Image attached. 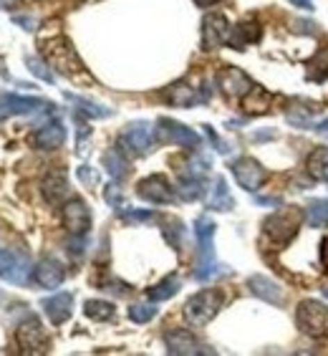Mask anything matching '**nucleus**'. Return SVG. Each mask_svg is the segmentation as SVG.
<instances>
[{
    "label": "nucleus",
    "mask_w": 328,
    "mask_h": 356,
    "mask_svg": "<svg viewBox=\"0 0 328 356\" xmlns=\"http://www.w3.org/2000/svg\"><path fill=\"white\" fill-rule=\"evenodd\" d=\"M195 238H197V270H195V278L199 283H207L218 275L227 273V270H220V263L215 258V222H212L207 215L195 220Z\"/></svg>",
    "instance_id": "nucleus-1"
},
{
    "label": "nucleus",
    "mask_w": 328,
    "mask_h": 356,
    "mask_svg": "<svg viewBox=\"0 0 328 356\" xmlns=\"http://www.w3.org/2000/svg\"><path fill=\"white\" fill-rule=\"evenodd\" d=\"M43 54H46V61L51 63V69H56L58 74L69 76V79L86 76L81 58H79V54L66 38H54V41L43 43Z\"/></svg>",
    "instance_id": "nucleus-2"
},
{
    "label": "nucleus",
    "mask_w": 328,
    "mask_h": 356,
    "mask_svg": "<svg viewBox=\"0 0 328 356\" xmlns=\"http://www.w3.org/2000/svg\"><path fill=\"white\" fill-rule=\"evenodd\" d=\"M295 323L311 339H326L328 336V306L315 298H306L295 309Z\"/></svg>",
    "instance_id": "nucleus-3"
},
{
    "label": "nucleus",
    "mask_w": 328,
    "mask_h": 356,
    "mask_svg": "<svg viewBox=\"0 0 328 356\" xmlns=\"http://www.w3.org/2000/svg\"><path fill=\"white\" fill-rule=\"evenodd\" d=\"M222 301H225L222 293L215 291V288L199 291V293H195L190 301L185 303L187 321H190L192 326H205V323H210L212 318L218 316V311L222 309Z\"/></svg>",
    "instance_id": "nucleus-4"
},
{
    "label": "nucleus",
    "mask_w": 328,
    "mask_h": 356,
    "mask_svg": "<svg viewBox=\"0 0 328 356\" xmlns=\"http://www.w3.org/2000/svg\"><path fill=\"white\" fill-rule=\"evenodd\" d=\"M301 220H303V213L295 210V207H290V210H278V213L270 215V218L263 222V230H265V235L273 240L275 245H286V243H290V240L295 238Z\"/></svg>",
    "instance_id": "nucleus-5"
},
{
    "label": "nucleus",
    "mask_w": 328,
    "mask_h": 356,
    "mask_svg": "<svg viewBox=\"0 0 328 356\" xmlns=\"http://www.w3.org/2000/svg\"><path fill=\"white\" fill-rule=\"evenodd\" d=\"M15 341L21 346L23 354H46L48 351V336L46 329L35 316H28L26 321L18 323L15 329Z\"/></svg>",
    "instance_id": "nucleus-6"
},
{
    "label": "nucleus",
    "mask_w": 328,
    "mask_h": 356,
    "mask_svg": "<svg viewBox=\"0 0 328 356\" xmlns=\"http://www.w3.org/2000/svg\"><path fill=\"white\" fill-rule=\"evenodd\" d=\"M154 137H157V127H151L147 122H134L122 131L119 147L131 152V154H147L154 147Z\"/></svg>",
    "instance_id": "nucleus-7"
},
{
    "label": "nucleus",
    "mask_w": 328,
    "mask_h": 356,
    "mask_svg": "<svg viewBox=\"0 0 328 356\" xmlns=\"http://www.w3.org/2000/svg\"><path fill=\"white\" fill-rule=\"evenodd\" d=\"M54 104L35 96H18V94H0V122L18 114H38V111L51 109Z\"/></svg>",
    "instance_id": "nucleus-8"
},
{
    "label": "nucleus",
    "mask_w": 328,
    "mask_h": 356,
    "mask_svg": "<svg viewBox=\"0 0 328 356\" xmlns=\"http://www.w3.org/2000/svg\"><path fill=\"white\" fill-rule=\"evenodd\" d=\"M230 170H233V175H235V182L247 192H258L268 179V172L263 170L260 162H255L253 157L235 159L233 165H230Z\"/></svg>",
    "instance_id": "nucleus-9"
},
{
    "label": "nucleus",
    "mask_w": 328,
    "mask_h": 356,
    "mask_svg": "<svg viewBox=\"0 0 328 356\" xmlns=\"http://www.w3.org/2000/svg\"><path fill=\"white\" fill-rule=\"evenodd\" d=\"M157 127V137L164 139L170 144H177V147H185V149H197L202 139L195 129L185 127V124L174 122V119H159Z\"/></svg>",
    "instance_id": "nucleus-10"
},
{
    "label": "nucleus",
    "mask_w": 328,
    "mask_h": 356,
    "mask_svg": "<svg viewBox=\"0 0 328 356\" xmlns=\"http://www.w3.org/2000/svg\"><path fill=\"white\" fill-rule=\"evenodd\" d=\"M137 195L144 202H151V205H172L174 197H177L170 179L162 177V175H151V177L142 179L137 187Z\"/></svg>",
    "instance_id": "nucleus-11"
},
{
    "label": "nucleus",
    "mask_w": 328,
    "mask_h": 356,
    "mask_svg": "<svg viewBox=\"0 0 328 356\" xmlns=\"http://www.w3.org/2000/svg\"><path fill=\"white\" fill-rule=\"evenodd\" d=\"M0 278L8 283H15V286H23L31 278V261L13 253V250L0 248Z\"/></svg>",
    "instance_id": "nucleus-12"
},
{
    "label": "nucleus",
    "mask_w": 328,
    "mask_h": 356,
    "mask_svg": "<svg viewBox=\"0 0 328 356\" xmlns=\"http://www.w3.org/2000/svg\"><path fill=\"white\" fill-rule=\"evenodd\" d=\"M230 33H233V28H230L225 15L210 13L202 21V48L205 51H215V48L225 46L230 41Z\"/></svg>",
    "instance_id": "nucleus-13"
},
{
    "label": "nucleus",
    "mask_w": 328,
    "mask_h": 356,
    "mask_svg": "<svg viewBox=\"0 0 328 356\" xmlns=\"http://www.w3.org/2000/svg\"><path fill=\"white\" fill-rule=\"evenodd\" d=\"M63 225L74 238H86L91 227V213L83 200H69L63 205Z\"/></svg>",
    "instance_id": "nucleus-14"
},
{
    "label": "nucleus",
    "mask_w": 328,
    "mask_h": 356,
    "mask_svg": "<svg viewBox=\"0 0 328 356\" xmlns=\"http://www.w3.org/2000/svg\"><path fill=\"white\" fill-rule=\"evenodd\" d=\"M218 86L220 91L230 99H245L247 94H253L255 83L250 81V76L240 69H225L218 76Z\"/></svg>",
    "instance_id": "nucleus-15"
},
{
    "label": "nucleus",
    "mask_w": 328,
    "mask_h": 356,
    "mask_svg": "<svg viewBox=\"0 0 328 356\" xmlns=\"http://www.w3.org/2000/svg\"><path fill=\"white\" fill-rule=\"evenodd\" d=\"M247 288H250V293L255 298L270 303V306H283L286 303V291L273 278H268V275H250L247 278Z\"/></svg>",
    "instance_id": "nucleus-16"
},
{
    "label": "nucleus",
    "mask_w": 328,
    "mask_h": 356,
    "mask_svg": "<svg viewBox=\"0 0 328 356\" xmlns=\"http://www.w3.org/2000/svg\"><path fill=\"white\" fill-rule=\"evenodd\" d=\"M164 346H167V351H170V354H174V356L205 354V349L199 346V341L187 329L167 331V334H164Z\"/></svg>",
    "instance_id": "nucleus-17"
},
{
    "label": "nucleus",
    "mask_w": 328,
    "mask_h": 356,
    "mask_svg": "<svg viewBox=\"0 0 328 356\" xmlns=\"http://www.w3.org/2000/svg\"><path fill=\"white\" fill-rule=\"evenodd\" d=\"M43 314L48 316V321L54 326H61L63 321H69L74 314V296L71 293H56L43 301Z\"/></svg>",
    "instance_id": "nucleus-18"
},
{
    "label": "nucleus",
    "mask_w": 328,
    "mask_h": 356,
    "mask_svg": "<svg viewBox=\"0 0 328 356\" xmlns=\"http://www.w3.org/2000/svg\"><path fill=\"white\" fill-rule=\"evenodd\" d=\"M66 278V268L56 258H43L38 266L33 268V281L41 288H58Z\"/></svg>",
    "instance_id": "nucleus-19"
},
{
    "label": "nucleus",
    "mask_w": 328,
    "mask_h": 356,
    "mask_svg": "<svg viewBox=\"0 0 328 356\" xmlns=\"http://www.w3.org/2000/svg\"><path fill=\"white\" fill-rule=\"evenodd\" d=\"M71 195V185L66 172H51L46 179H43V197H46L48 205H63Z\"/></svg>",
    "instance_id": "nucleus-20"
},
{
    "label": "nucleus",
    "mask_w": 328,
    "mask_h": 356,
    "mask_svg": "<svg viewBox=\"0 0 328 356\" xmlns=\"http://www.w3.org/2000/svg\"><path fill=\"white\" fill-rule=\"evenodd\" d=\"M63 142H66V129H63V124L58 122V119L46 122L41 129L33 134V144L38 149H46V152L58 149V147H63Z\"/></svg>",
    "instance_id": "nucleus-21"
},
{
    "label": "nucleus",
    "mask_w": 328,
    "mask_h": 356,
    "mask_svg": "<svg viewBox=\"0 0 328 356\" xmlns=\"http://www.w3.org/2000/svg\"><path fill=\"white\" fill-rule=\"evenodd\" d=\"M207 207H210V210H218V213H227V210L235 207V200L230 197V187H227L225 177H215V187L210 190Z\"/></svg>",
    "instance_id": "nucleus-22"
},
{
    "label": "nucleus",
    "mask_w": 328,
    "mask_h": 356,
    "mask_svg": "<svg viewBox=\"0 0 328 356\" xmlns=\"http://www.w3.org/2000/svg\"><path fill=\"white\" fill-rule=\"evenodd\" d=\"M66 102L74 104V109L79 111V114H83L86 119L111 117V109H106V106H101V104L91 102V99H83V96H79V94H71V91H66Z\"/></svg>",
    "instance_id": "nucleus-23"
},
{
    "label": "nucleus",
    "mask_w": 328,
    "mask_h": 356,
    "mask_svg": "<svg viewBox=\"0 0 328 356\" xmlns=\"http://www.w3.org/2000/svg\"><path fill=\"white\" fill-rule=\"evenodd\" d=\"M177 192L182 200L195 202V200H199L202 195H205V179H202V175H192V172H187V175H182V179H179Z\"/></svg>",
    "instance_id": "nucleus-24"
},
{
    "label": "nucleus",
    "mask_w": 328,
    "mask_h": 356,
    "mask_svg": "<svg viewBox=\"0 0 328 356\" xmlns=\"http://www.w3.org/2000/svg\"><path fill=\"white\" fill-rule=\"evenodd\" d=\"M104 167H106V172H109L117 182L126 177V172H129V162H126V157H124L122 147H117V149H111V152L104 154Z\"/></svg>",
    "instance_id": "nucleus-25"
},
{
    "label": "nucleus",
    "mask_w": 328,
    "mask_h": 356,
    "mask_svg": "<svg viewBox=\"0 0 328 356\" xmlns=\"http://www.w3.org/2000/svg\"><path fill=\"white\" fill-rule=\"evenodd\" d=\"M179 278H174V275H170V278H164V281H159L157 286H151L149 291H147V298H149L151 303H159V301H170L172 296H177L179 291Z\"/></svg>",
    "instance_id": "nucleus-26"
},
{
    "label": "nucleus",
    "mask_w": 328,
    "mask_h": 356,
    "mask_svg": "<svg viewBox=\"0 0 328 356\" xmlns=\"http://www.w3.org/2000/svg\"><path fill=\"white\" fill-rule=\"evenodd\" d=\"M260 35V26L258 23H240V26L233 28V33H230V46L233 48H245L247 43L258 41Z\"/></svg>",
    "instance_id": "nucleus-27"
},
{
    "label": "nucleus",
    "mask_w": 328,
    "mask_h": 356,
    "mask_svg": "<svg viewBox=\"0 0 328 356\" xmlns=\"http://www.w3.org/2000/svg\"><path fill=\"white\" fill-rule=\"evenodd\" d=\"M167 99H170L174 106H192V104L202 102V96H197L195 86H187V83H174L170 89V94H167Z\"/></svg>",
    "instance_id": "nucleus-28"
},
{
    "label": "nucleus",
    "mask_w": 328,
    "mask_h": 356,
    "mask_svg": "<svg viewBox=\"0 0 328 356\" xmlns=\"http://www.w3.org/2000/svg\"><path fill=\"white\" fill-rule=\"evenodd\" d=\"M83 314L89 316L91 321H111L114 318V303L101 301V298H91L83 303Z\"/></svg>",
    "instance_id": "nucleus-29"
},
{
    "label": "nucleus",
    "mask_w": 328,
    "mask_h": 356,
    "mask_svg": "<svg viewBox=\"0 0 328 356\" xmlns=\"http://www.w3.org/2000/svg\"><path fill=\"white\" fill-rule=\"evenodd\" d=\"M308 172H311L315 179H321V182L328 185V147L311 152V157H308Z\"/></svg>",
    "instance_id": "nucleus-30"
},
{
    "label": "nucleus",
    "mask_w": 328,
    "mask_h": 356,
    "mask_svg": "<svg viewBox=\"0 0 328 356\" xmlns=\"http://www.w3.org/2000/svg\"><path fill=\"white\" fill-rule=\"evenodd\" d=\"M306 220L311 227H328V200H313V202H308Z\"/></svg>",
    "instance_id": "nucleus-31"
},
{
    "label": "nucleus",
    "mask_w": 328,
    "mask_h": 356,
    "mask_svg": "<svg viewBox=\"0 0 328 356\" xmlns=\"http://www.w3.org/2000/svg\"><path fill=\"white\" fill-rule=\"evenodd\" d=\"M26 66H28V71H31V74L38 76V79H43V81H48V83L56 81L54 69L48 66V61H43V58H38V56H28Z\"/></svg>",
    "instance_id": "nucleus-32"
},
{
    "label": "nucleus",
    "mask_w": 328,
    "mask_h": 356,
    "mask_svg": "<svg viewBox=\"0 0 328 356\" xmlns=\"http://www.w3.org/2000/svg\"><path fill=\"white\" fill-rule=\"evenodd\" d=\"M154 316H157V306H151V303H134V306H129V318L134 323H147Z\"/></svg>",
    "instance_id": "nucleus-33"
},
{
    "label": "nucleus",
    "mask_w": 328,
    "mask_h": 356,
    "mask_svg": "<svg viewBox=\"0 0 328 356\" xmlns=\"http://www.w3.org/2000/svg\"><path fill=\"white\" fill-rule=\"evenodd\" d=\"M124 220H137V222H142V220H154L157 215L151 213V210H126V213H122Z\"/></svg>",
    "instance_id": "nucleus-34"
},
{
    "label": "nucleus",
    "mask_w": 328,
    "mask_h": 356,
    "mask_svg": "<svg viewBox=\"0 0 328 356\" xmlns=\"http://www.w3.org/2000/svg\"><path fill=\"white\" fill-rule=\"evenodd\" d=\"M79 179H81L83 185H96V182H99V175L86 165V167H79Z\"/></svg>",
    "instance_id": "nucleus-35"
},
{
    "label": "nucleus",
    "mask_w": 328,
    "mask_h": 356,
    "mask_svg": "<svg viewBox=\"0 0 328 356\" xmlns=\"http://www.w3.org/2000/svg\"><path fill=\"white\" fill-rule=\"evenodd\" d=\"M106 202L114 207H122V192H119L117 185H111L109 190H106Z\"/></svg>",
    "instance_id": "nucleus-36"
},
{
    "label": "nucleus",
    "mask_w": 328,
    "mask_h": 356,
    "mask_svg": "<svg viewBox=\"0 0 328 356\" xmlns=\"http://www.w3.org/2000/svg\"><path fill=\"white\" fill-rule=\"evenodd\" d=\"M205 131H207V137H210V142L215 144V149H218L220 154H227V152H230V149L225 147V142H222V139H220L218 134H215V131L210 129V127H205Z\"/></svg>",
    "instance_id": "nucleus-37"
},
{
    "label": "nucleus",
    "mask_w": 328,
    "mask_h": 356,
    "mask_svg": "<svg viewBox=\"0 0 328 356\" xmlns=\"http://www.w3.org/2000/svg\"><path fill=\"white\" fill-rule=\"evenodd\" d=\"M13 23H18L26 31H35V18H31V15H15Z\"/></svg>",
    "instance_id": "nucleus-38"
},
{
    "label": "nucleus",
    "mask_w": 328,
    "mask_h": 356,
    "mask_svg": "<svg viewBox=\"0 0 328 356\" xmlns=\"http://www.w3.org/2000/svg\"><path fill=\"white\" fill-rule=\"evenodd\" d=\"M255 202H258V205H268V207L281 205V200H278V197H255Z\"/></svg>",
    "instance_id": "nucleus-39"
},
{
    "label": "nucleus",
    "mask_w": 328,
    "mask_h": 356,
    "mask_svg": "<svg viewBox=\"0 0 328 356\" xmlns=\"http://www.w3.org/2000/svg\"><path fill=\"white\" fill-rule=\"evenodd\" d=\"M295 8H303V10H313V0H290Z\"/></svg>",
    "instance_id": "nucleus-40"
},
{
    "label": "nucleus",
    "mask_w": 328,
    "mask_h": 356,
    "mask_svg": "<svg viewBox=\"0 0 328 356\" xmlns=\"http://www.w3.org/2000/svg\"><path fill=\"white\" fill-rule=\"evenodd\" d=\"M23 0H0V10H8V8H18Z\"/></svg>",
    "instance_id": "nucleus-41"
},
{
    "label": "nucleus",
    "mask_w": 328,
    "mask_h": 356,
    "mask_svg": "<svg viewBox=\"0 0 328 356\" xmlns=\"http://www.w3.org/2000/svg\"><path fill=\"white\" fill-rule=\"evenodd\" d=\"M321 261H323V266L328 268V238L321 243Z\"/></svg>",
    "instance_id": "nucleus-42"
},
{
    "label": "nucleus",
    "mask_w": 328,
    "mask_h": 356,
    "mask_svg": "<svg viewBox=\"0 0 328 356\" xmlns=\"http://www.w3.org/2000/svg\"><path fill=\"white\" fill-rule=\"evenodd\" d=\"M195 3H197L199 8H210V6H215L218 0H195Z\"/></svg>",
    "instance_id": "nucleus-43"
}]
</instances>
